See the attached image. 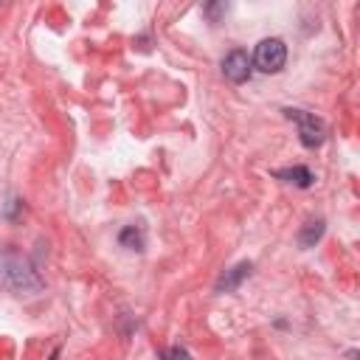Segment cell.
<instances>
[{
    "mask_svg": "<svg viewBox=\"0 0 360 360\" xmlns=\"http://www.w3.org/2000/svg\"><path fill=\"white\" fill-rule=\"evenodd\" d=\"M163 360H191V354L186 349H180V346H172V349L163 352Z\"/></svg>",
    "mask_w": 360,
    "mask_h": 360,
    "instance_id": "cell-10",
    "label": "cell"
},
{
    "mask_svg": "<svg viewBox=\"0 0 360 360\" xmlns=\"http://www.w3.org/2000/svg\"><path fill=\"white\" fill-rule=\"evenodd\" d=\"M323 219H309L301 231H298V245L301 248H315V242L323 236Z\"/></svg>",
    "mask_w": 360,
    "mask_h": 360,
    "instance_id": "cell-7",
    "label": "cell"
},
{
    "mask_svg": "<svg viewBox=\"0 0 360 360\" xmlns=\"http://www.w3.org/2000/svg\"><path fill=\"white\" fill-rule=\"evenodd\" d=\"M0 273L6 278V284L17 292H39L42 290V278L39 273L31 267V262L20 253H3L0 256Z\"/></svg>",
    "mask_w": 360,
    "mask_h": 360,
    "instance_id": "cell-1",
    "label": "cell"
},
{
    "mask_svg": "<svg viewBox=\"0 0 360 360\" xmlns=\"http://www.w3.org/2000/svg\"><path fill=\"white\" fill-rule=\"evenodd\" d=\"M225 8H228L225 3H217V6H205V14H208L211 20H217V17H219V14L225 11Z\"/></svg>",
    "mask_w": 360,
    "mask_h": 360,
    "instance_id": "cell-11",
    "label": "cell"
},
{
    "mask_svg": "<svg viewBox=\"0 0 360 360\" xmlns=\"http://www.w3.org/2000/svg\"><path fill=\"white\" fill-rule=\"evenodd\" d=\"M222 73H225V79L233 82V84L248 82V79H250V59H248V53H245L242 48L231 51V53L222 59Z\"/></svg>",
    "mask_w": 360,
    "mask_h": 360,
    "instance_id": "cell-4",
    "label": "cell"
},
{
    "mask_svg": "<svg viewBox=\"0 0 360 360\" xmlns=\"http://www.w3.org/2000/svg\"><path fill=\"white\" fill-rule=\"evenodd\" d=\"M284 62H287V45H284V39H278V37L262 39V42L256 45V51H253V65H256L262 73H278V70L284 68Z\"/></svg>",
    "mask_w": 360,
    "mask_h": 360,
    "instance_id": "cell-3",
    "label": "cell"
},
{
    "mask_svg": "<svg viewBox=\"0 0 360 360\" xmlns=\"http://www.w3.org/2000/svg\"><path fill=\"white\" fill-rule=\"evenodd\" d=\"M20 211H22V200H20V197H3V200H0V217L17 219Z\"/></svg>",
    "mask_w": 360,
    "mask_h": 360,
    "instance_id": "cell-9",
    "label": "cell"
},
{
    "mask_svg": "<svg viewBox=\"0 0 360 360\" xmlns=\"http://www.w3.org/2000/svg\"><path fill=\"white\" fill-rule=\"evenodd\" d=\"M118 242L129 250H143V231L138 225H127L121 233H118Z\"/></svg>",
    "mask_w": 360,
    "mask_h": 360,
    "instance_id": "cell-8",
    "label": "cell"
},
{
    "mask_svg": "<svg viewBox=\"0 0 360 360\" xmlns=\"http://www.w3.org/2000/svg\"><path fill=\"white\" fill-rule=\"evenodd\" d=\"M273 177H278V180H284V183H292V186H298V188H309V186L315 183V174H312L307 166H287V169L273 172Z\"/></svg>",
    "mask_w": 360,
    "mask_h": 360,
    "instance_id": "cell-6",
    "label": "cell"
},
{
    "mask_svg": "<svg viewBox=\"0 0 360 360\" xmlns=\"http://www.w3.org/2000/svg\"><path fill=\"white\" fill-rule=\"evenodd\" d=\"M284 115H287L290 121H295L298 138H301V143H304L307 149H315V146L323 143V138H326V124H323L318 115H312V112H307V110H295V107H287Z\"/></svg>",
    "mask_w": 360,
    "mask_h": 360,
    "instance_id": "cell-2",
    "label": "cell"
},
{
    "mask_svg": "<svg viewBox=\"0 0 360 360\" xmlns=\"http://www.w3.org/2000/svg\"><path fill=\"white\" fill-rule=\"evenodd\" d=\"M250 270H253V264L250 262H239V264H233L231 270H225L219 278H217V284H214V290L217 292H233L248 276H250Z\"/></svg>",
    "mask_w": 360,
    "mask_h": 360,
    "instance_id": "cell-5",
    "label": "cell"
}]
</instances>
